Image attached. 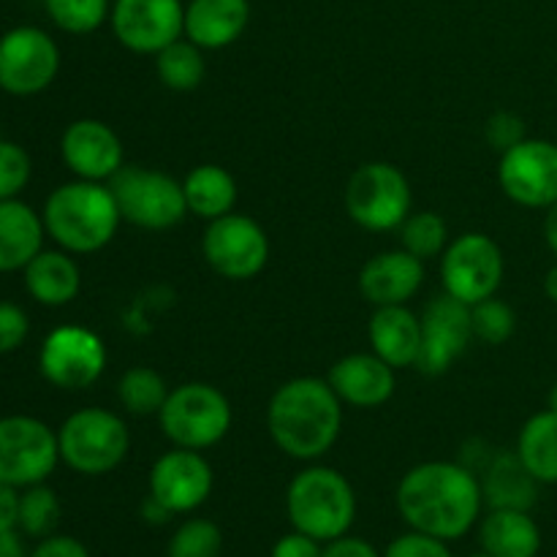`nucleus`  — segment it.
Instances as JSON below:
<instances>
[{"label": "nucleus", "instance_id": "33", "mask_svg": "<svg viewBox=\"0 0 557 557\" xmlns=\"http://www.w3.org/2000/svg\"><path fill=\"white\" fill-rule=\"evenodd\" d=\"M47 11L60 30L74 36L98 30L112 14L109 0H47Z\"/></svg>", "mask_w": 557, "mask_h": 557}, {"label": "nucleus", "instance_id": "47", "mask_svg": "<svg viewBox=\"0 0 557 557\" xmlns=\"http://www.w3.org/2000/svg\"><path fill=\"white\" fill-rule=\"evenodd\" d=\"M549 411L557 413V384L553 386V392H549Z\"/></svg>", "mask_w": 557, "mask_h": 557}, {"label": "nucleus", "instance_id": "6", "mask_svg": "<svg viewBox=\"0 0 557 557\" xmlns=\"http://www.w3.org/2000/svg\"><path fill=\"white\" fill-rule=\"evenodd\" d=\"M60 460L85 476H103L123 466L131 451V433L123 417L107 408L71 413L58 433Z\"/></svg>", "mask_w": 557, "mask_h": 557}, {"label": "nucleus", "instance_id": "36", "mask_svg": "<svg viewBox=\"0 0 557 557\" xmlns=\"http://www.w3.org/2000/svg\"><path fill=\"white\" fill-rule=\"evenodd\" d=\"M30 180V158L14 141H0V201L20 194Z\"/></svg>", "mask_w": 557, "mask_h": 557}, {"label": "nucleus", "instance_id": "27", "mask_svg": "<svg viewBox=\"0 0 557 557\" xmlns=\"http://www.w3.org/2000/svg\"><path fill=\"white\" fill-rule=\"evenodd\" d=\"M185 201H188V212L196 218H205L207 223L215 218L228 215L237 207V180L232 172L218 163H201L194 166L183 180Z\"/></svg>", "mask_w": 557, "mask_h": 557}, {"label": "nucleus", "instance_id": "10", "mask_svg": "<svg viewBox=\"0 0 557 557\" xmlns=\"http://www.w3.org/2000/svg\"><path fill=\"white\" fill-rule=\"evenodd\" d=\"M201 253L207 264L226 281H253L270 261V237L259 221L228 212L207 223Z\"/></svg>", "mask_w": 557, "mask_h": 557}, {"label": "nucleus", "instance_id": "16", "mask_svg": "<svg viewBox=\"0 0 557 557\" xmlns=\"http://www.w3.org/2000/svg\"><path fill=\"white\" fill-rule=\"evenodd\" d=\"M419 319H422V348H419L417 368L424 375H444L473 341L471 305L444 292L424 308Z\"/></svg>", "mask_w": 557, "mask_h": 557}, {"label": "nucleus", "instance_id": "29", "mask_svg": "<svg viewBox=\"0 0 557 557\" xmlns=\"http://www.w3.org/2000/svg\"><path fill=\"white\" fill-rule=\"evenodd\" d=\"M156 74L163 87L174 92H190L205 82L207 63L201 47H196L188 38H177L166 49L156 54Z\"/></svg>", "mask_w": 557, "mask_h": 557}, {"label": "nucleus", "instance_id": "31", "mask_svg": "<svg viewBox=\"0 0 557 557\" xmlns=\"http://www.w3.org/2000/svg\"><path fill=\"white\" fill-rule=\"evenodd\" d=\"M449 245V228L438 212H413L400 226V248L417 259L430 261L444 256Z\"/></svg>", "mask_w": 557, "mask_h": 557}, {"label": "nucleus", "instance_id": "3", "mask_svg": "<svg viewBox=\"0 0 557 557\" xmlns=\"http://www.w3.org/2000/svg\"><path fill=\"white\" fill-rule=\"evenodd\" d=\"M120 207L109 185L92 180L60 185L44 207V228L69 253H96L117 234Z\"/></svg>", "mask_w": 557, "mask_h": 557}, {"label": "nucleus", "instance_id": "24", "mask_svg": "<svg viewBox=\"0 0 557 557\" xmlns=\"http://www.w3.org/2000/svg\"><path fill=\"white\" fill-rule=\"evenodd\" d=\"M482 493L490 509L531 511L539 498V482L522 466L517 451H500L487 462Z\"/></svg>", "mask_w": 557, "mask_h": 557}, {"label": "nucleus", "instance_id": "32", "mask_svg": "<svg viewBox=\"0 0 557 557\" xmlns=\"http://www.w3.org/2000/svg\"><path fill=\"white\" fill-rule=\"evenodd\" d=\"M471 324L473 337L482 341L484 346H504L515 335L517 315L511 310V305H506L504 299L490 297L471 305Z\"/></svg>", "mask_w": 557, "mask_h": 557}, {"label": "nucleus", "instance_id": "21", "mask_svg": "<svg viewBox=\"0 0 557 557\" xmlns=\"http://www.w3.org/2000/svg\"><path fill=\"white\" fill-rule=\"evenodd\" d=\"M368 337L375 357L395 370L417 368L419 348H422V319L408 310V305L375 308L368 321Z\"/></svg>", "mask_w": 557, "mask_h": 557}, {"label": "nucleus", "instance_id": "23", "mask_svg": "<svg viewBox=\"0 0 557 557\" xmlns=\"http://www.w3.org/2000/svg\"><path fill=\"white\" fill-rule=\"evenodd\" d=\"M479 542L493 557H536L542 549V531L531 511L490 509L479 525Z\"/></svg>", "mask_w": 557, "mask_h": 557}, {"label": "nucleus", "instance_id": "13", "mask_svg": "<svg viewBox=\"0 0 557 557\" xmlns=\"http://www.w3.org/2000/svg\"><path fill=\"white\" fill-rule=\"evenodd\" d=\"M38 362L49 384L79 392L96 384L107 370V346L85 326H58L44 341Z\"/></svg>", "mask_w": 557, "mask_h": 557}, {"label": "nucleus", "instance_id": "20", "mask_svg": "<svg viewBox=\"0 0 557 557\" xmlns=\"http://www.w3.org/2000/svg\"><path fill=\"white\" fill-rule=\"evenodd\" d=\"M343 406L379 408L395 395V368L375 354H348L332 364L326 375Z\"/></svg>", "mask_w": 557, "mask_h": 557}, {"label": "nucleus", "instance_id": "45", "mask_svg": "<svg viewBox=\"0 0 557 557\" xmlns=\"http://www.w3.org/2000/svg\"><path fill=\"white\" fill-rule=\"evenodd\" d=\"M544 239H547L549 250H553L557 259V205L549 207L547 218H544Z\"/></svg>", "mask_w": 557, "mask_h": 557}, {"label": "nucleus", "instance_id": "25", "mask_svg": "<svg viewBox=\"0 0 557 557\" xmlns=\"http://www.w3.org/2000/svg\"><path fill=\"white\" fill-rule=\"evenodd\" d=\"M41 218L22 201H0V272H11L30 264L41 253Z\"/></svg>", "mask_w": 557, "mask_h": 557}, {"label": "nucleus", "instance_id": "38", "mask_svg": "<svg viewBox=\"0 0 557 557\" xmlns=\"http://www.w3.org/2000/svg\"><path fill=\"white\" fill-rule=\"evenodd\" d=\"M384 557H455L446 547V542L441 539L428 536V533L411 531L406 536L395 539L386 549Z\"/></svg>", "mask_w": 557, "mask_h": 557}, {"label": "nucleus", "instance_id": "46", "mask_svg": "<svg viewBox=\"0 0 557 557\" xmlns=\"http://www.w3.org/2000/svg\"><path fill=\"white\" fill-rule=\"evenodd\" d=\"M544 294L557 305V264L547 272V277H544Z\"/></svg>", "mask_w": 557, "mask_h": 557}, {"label": "nucleus", "instance_id": "17", "mask_svg": "<svg viewBox=\"0 0 557 557\" xmlns=\"http://www.w3.org/2000/svg\"><path fill=\"white\" fill-rule=\"evenodd\" d=\"M215 473L201 451L180 449L161 455L150 471V495L172 515H188L212 495Z\"/></svg>", "mask_w": 557, "mask_h": 557}, {"label": "nucleus", "instance_id": "30", "mask_svg": "<svg viewBox=\"0 0 557 557\" xmlns=\"http://www.w3.org/2000/svg\"><path fill=\"white\" fill-rule=\"evenodd\" d=\"M169 386L163 375L152 368H131L123 373L117 384V400L134 417H152L161 413L163 403L169 397Z\"/></svg>", "mask_w": 557, "mask_h": 557}, {"label": "nucleus", "instance_id": "15", "mask_svg": "<svg viewBox=\"0 0 557 557\" xmlns=\"http://www.w3.org/2000/svg\"><path fill=\"white\" fill-rule=\"evenodd\" d=\"M109 20L114 38L136 54H158L185 36L183 0H117Z\"/></svg>", "mask_w": 557, "mask_h": 557}, {"label": "nucleus", "instance_id": "11", "mask_svg": "<svg viewBox=\"0 0 557 557\" xmlns=\"http://www.w3.org/2000/svg\"><path fill=\"white\" fill-rule=\"evenodd\" d=\"M60 460L58 433L33 417L0 419V482L11 487L41 484Z\"/></svg>", "mask_w": 557, "mask_h": 557}, {"label": "nucleus", "instance_id": "34", "mask_svg": "<svg viewBox=\"0 0 557 557\" xmlns=\"http://www.w3.org/2000/svg\"><path fill=\"white\" fill-rule=\"evenodd\" d=\"M221 549V528H218L215 522L194 517V520L183 522V525L174 531L166 557H218Z\"/></svg>", "mask_w": 557, "mask_h": 557}, {"label": "nucleus", "instance_id": "48", "mask_svg": "<svg viewBox=\"0 0 557 557\" xmlns=\"http://www.w3.org/2000/svg\"><path fill=\"white\" fill-rule=\"evenodd\" d=\"M471 557H493V555H487V553H479V555H471Z\"/></svg>", "mask_w": 557, "mask_h": 557}, {"label": "nucleus", "instance_id": "26", "mask_svg": "<svg viewBox=\"0 0 557 557\" xmlns=\"http://www.w3.org/2000/svg\"><path fill=\"white\" fill-rule=\"evenodd\" d=\"M25 286L36 302L49 305V308H60V305H69L79 294V267H76V261L69 253L41 250L25 267Z\"/></svg>", "mask_w": 557, "mask_h": 557}, {"label": "nucleus", "instance_id": "41", "mask_svg": "<svg viewBox=\"0 0 557 557\" xmlns=\"http://www.w3.org/2000/svg\"><path fill=\"white\" fill-rule=\"evenodd\" d=\"M30 557H90L85 544H79L71 536H52L38 544V549Z\"/></svg>", "mask_w": 557, "mask_h": 557}, {"label": "nucleus", "instance_id": "4", "mask_svg": "<svg viewBox=\"0 0 557 557\" xmlns=\"http://www.w3.org/2000/svg\"><path fill=\"white\" fill-rule=\"evenodd\" d=\"M286 511L294 531L335 542L346 536L357 517V495L341 471L326 466H310L292 479L286 493Z\"/></svg>", "mask_w": 557, "mask_h": 557}, {"label": "nucleus", "instance_id": "22", "mask_svg": "<svg viewBox=\"0 0 557 557\" xmlns=\"http://www.w3.org/2000/svg\"><path fill=\"white\" fill-rule=\"evenodd\" d=\"M248 0H190L185 5V38L201 49H226L245 33Z\"/></svg>", "mask_w": 557, "mask_h": 557}, {"label": "nucleus", "instance_id": "9", "mask_svg": "<svg viewBox=\"0 0 557 557\" xmlns=\"http://www.w3.org/2000/svg\"><path fill=\"white\" fill-rule=\"evenodd\" d=\"M441 281L446 294L466 305L495 297L504 283V250L490 234H460L441 256Z\"/></svg>", "mask_w": 557, "mask_h": 557}, {"label": "nucleus", "instance_id": "8", "mask_svg": "<svg viewBox=\"0 0 557 557\" xmlns=\"http://www.w3.org/2000/svg\"><path fill=\"white\" fill-rule=\"evenodd\" d=\"M411 183L395 163L373 161L359 166L346 185V212L368 232L400 228L411 215Z\"/></svg>", "mask_w": 557, "mask_h": 557}, {"label": "nucleus", "instance_id": "28", "mask_svg": "<svg viewBox=\"0 0 557 557\" xmlns=\"http://www.w3.org/2000/svg\"><path fill=\"white\" fill-rule=\"evenodd\" d=\"M517 457L539 484H557V413L542 411L528 419L517 438Z\"/></svg>", "mask_w": 557, "mask_h": 557}, {"label": "nucleus", "instance_id": "1", "mask_svg": "<svg viewBox=\"0 0 557 557\" xmlns=\"http://www.w3.org/2000/svg\"><path fill=\"white\" fill-rule=\"evenodd\" d=\"M484 493L476 473L460 462H422L397 484V509L411 531L441 542L471 533L482 515Z\"/></svg>", "mask_w": 557, "mask_h": 557}, {"label": "nucleus", "instance_id": "14", "mask_svg": "<svg viewBox=\"0 0 557 557\" xmlns=\"http://www.w3.org/2000/svg\"><path fill=\"white\" fill-rule=\"evenodd\" d=\"M60 69V49L38 27H14L0 38V87L14 96L47 90Z\"/></svg>", "mask_w": 557, "mask_h": 557}, {"label": "nucleus", "instance_id": "37", "mask_svg": "<svg viewBox=\"0 0 557 557\" xmlns=\"http://www.w3.org/2000/svg\"><path fill=\"white\" fill-rule=\"evenodd\" d=\"M484 139H487V145L495 152H506L515 145H520L522 139H528L525 123H522L520 114L506 112V109L504 112H495L490 114L487 125H484Z\"/></svg>", "mask_w": 557, "mask_h": 557}, {"label": "nucleus", "instance_id": "7", "mask_svg": "<svg viewBox=\"0 0 557 557\" xmlns=\"http://www.w3.org/2000/svg\"><path fill=\"white\" fill-rule=\"evenodd\" d=\"M123 221L147 232H166L188 215V201L180 180L145 166H123L109 180Z\"/></svg>", "mask_w": 557, "mask_h": 557}, {"label": "nucleus", "instance_id": "42", "mask_svg": "<svg viewBox=\"0 0 557 557\" xmlns=\"http://www.w3.org/2000/svg\"><path fill=\"white\" fill-rule=\"evenodd\" d=\"M324 557H381L375 553L373 544L362 542V539L354 536H341L335 542H326Z\"/></svg>", "mask_w": 557, "mask_h": 557}, {"label": "nucleus", "instance_id": "43", "mask_svg": "<svg viewBox=\"0 0 557 557\" xmlns=\"http://www.w3.org/2000/svg\"><path fill=\"white\" fill-rule=\"evenodd\" d=\"M20 525V498L11 484L0 482V533Z\"/></svg>", "mask_w": 557, "mask_h": 557}, {"label": "nucleus", "instance_id": "44", "mask_svg": "<svg viewBox=\"0 0 557 557\" xmlns=\"http://www.w3.org/2000/svg\"><path fill=\"white\" fill-rule=\"evenodd\" d=\"M0 557H25V547H22V539L16 536L14 528L0 533Z\"/></svg>", "mask_w": 557, "mask_h": 557}, {"label": "nucleus", "instance_id": "5", "mask_svg": "<svg viewBox=\"0 0 557 557\" xmlns=\"http://www.w3.org/2000/svg\"><path fill=\"white\" fill-rule=\"evenodd\" d=\"M163 435L180 449L205 451L221 444L234 422L232 403L218 386L205 381L180 384L169 392L158 413Z\"/></svg>", "mask_w": 557, "mask_h": 557}, {"label": "nucleus", "instance_id": "39", "mask_svg": "<svg viewBox=\"0 0 557 557\" xmlns=\"http://www.w3.org/2000/svg\"><path fill=\"white\" fill-rule=\"evenodd\" d=\"M27 330L30 324H27L25 310L11 302H0V354L20 348L25 343Z\"/></svg>", "mask_w": 557, "mask_h": 557}, {"label": "nucleus", "instance_id": "12", "mask_svg": "<svg viewBox=\"0 0 557 557\" xmlns=\"http://www.w3.org/2000/svg\"><path fill=\"white\" fill-rule=\"evenodd\" d=\"M498 183L515 205L549 210L557 205V145L547 139H522L500 152Z\"/></svg>", "mask_w": 557, "mask_h": 557}, {"label": "nucleus", "instance_id": "2", "mask_svg": "<svg viewBox=\"0 0 557 557\" xmlns=\"http://www.w3.org/2000/svg\"><path fill=\"white\" fill-rule=\"evenodd\" d=\"M267 430L283 455L319 460L337 444L343 430V400L330 381L299 375L277 386L267 406Z\"/></svg>", "mask_w": 557, "mask_h": 557}, {"label": "nucleus", "instance_id": "19", "mask_svg": "<svg viewBox=\"0 0 557 557\" xmlns=\"http://www.w3.org/2000/svg\"><path fill=\"white\" fill-rule=\"evenodd\" d=\"M424 283V261L408 250H384L359 270V292L375 308L408 305Z\"/></svg>", "mask_w": 557, "mask_h": 557}, {"label": "nucleus", "instance_id": "40", "mask_svg": "<svg viewBox=\"0 0 557 557\" xmlns=\"http://www.w3.org/2000/svg\"><path fill=\"white\" fill-rule=\"evenodd\" d=\"M270 557H324V549H321V542L294 531L272 547Z\"/></svg>", "mask_w": 557, "mask_h": 557}, {"label": "nucleus", "instance_id": "35", "mask_svg": "<svg viewBox=\"0 0 557 557\" xmlns=\"http://www.w3.org/2000/svg\"><path fill=\"white\" fill-rule=\"evenodd\" d=\"M60 522V500L49 487L33 484L20 498V525L30 536H49Z\"/></svg>", "mask_w": 557, "mask_h": 557}, {"label": "nucleus", "instance_id": "18", "mask_svg": "<svg viewBox=\"0 0 557 557\" xmlns=\"http://www.w3.org/2000/svg\"><path fill=\"white\" fill-rule=\"evenodd\" d=\"M60 152L71 172L79 180L103 183L125 166L120 136L101 120H76L65 128Z\"/></svg>", "mask_w": 557, "mask_h": 557}]
</instances>
